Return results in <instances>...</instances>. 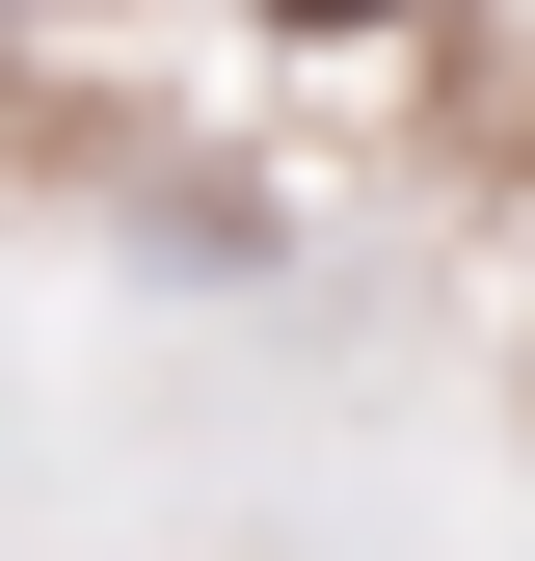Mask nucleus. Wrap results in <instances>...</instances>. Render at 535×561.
Masks as SVG:
<instances>
[{
  "instance_id": "obj_1",
  "label": "nucleus",
  "mask_w": 535,
  "mask_h": 561,
  "mask_svg": "<svg viewBox=\"0 0 535 561\" xmlns=\"http://www.w3.org/2000/svg\"><path fill=\"white\" fill-rule=\"evenodd\" d=\"M241 27H268V54H375L401 0H241Z\"/></svg>"
}]
</instances>
